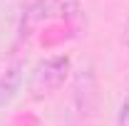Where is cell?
<instances>
[{"instance_id":"obj_1","label":"cell","mask_w":129,"mask_h":126,"mask_svg":"<svg viewBox=\"0 0 129 126\" xmlns=\"http://www.w3.org/2000/svg\"><path fill=\"white\" fill-rule=\"evenodd\" d=\"M70 69H72V59L67 54H52L40 59L30 74V96L45 99L57 89H62L64 79L70 77Z\"/></svg>"},{"instance_id":"obj_3","label":"cell","mask_w":129,"mask_h":126,"mask_svg":"<svg viewBox=\"0 0 129 126\" xmlns=\"http://www.w3.org/2000/svg\"><path fill=\"white\" fill-rule=\"evenodd\" d=\"M22 72H25V64L15 59L13 64H8L3 72H0V109L8 106L20 92V84H22Z\"/></svg>"},{"instance_id":"obj_2","label":"cell","mask_w":129,"mask_h":126,"mask_svg":"<svg viewBox=\"0 0 129 126\" xmlns=\"http://www.w3.org/2000/svg\"><path fill=\"white\" fill-rule=\"evenodd\" d=\"M99 101V84H97V72L94 64H82L72 79V106L80 119H89L97 111Z\"/></svg>"},{"instance_id":"obj_4","label":"cell","mask_w":129,"mask_h":126,"mask_svg":"<svg viewBox=\"0 0 129 126\" xmlns=\"http://www.w3.org/2000/svg\"><path fill=\"white\" fill-rule=\"evenodd\" d=\"M117 126H129V96L119 104V114H117Z\"/></svg>"}]
</instances>
